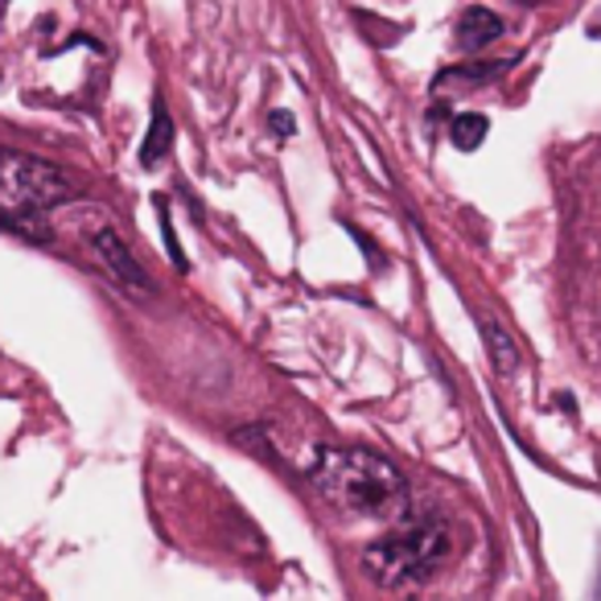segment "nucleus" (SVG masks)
Here are the masks:
<instances>
[{
    "label": "nucleus",
    "instance_id": "2",
    "mask_svg": "<svg viewBox=\"0 0 601 601\" xmlns=\"http://www.w3.org/2000/svg\"><path fill=\"white\" fill-rule=\"evenodd\" d=\"M449 527L437 520H404L396 523L383 539H371L363 548L367 572L380 581V586H416L428 581L433 572L449 560Z\"/></svg>",
    "mask_w": 601,
    "mask_h": 601
},
{
    "label": "nucleus",
    "instance_id": "8",
    "mask_svg": "<svg viewBox=\"0 0 601 601\" xmlns=\"http://www.w3.org/2000/svg\"><path fill=\"white\" fill-rule=\"evenodd\" d=\"M487 116H478V111H466V116H458V120H454V144H458V149H466V153H470V149H478V144L487 141Z\"/></svg>",
    "mask_w": 601,
    "mask_h": 601
},
{
    "label": "nucleus",
    "instance_id": "5",
    "mask_svg": "<svg viewBox=\"0 0 601 601\" xmlns=\"http://www.w3.org/2000/svg\"><path fill=\"white\" fill-rule=\"evenodd\" d=\"M503 33V21L491 13V9H466L458 21V42L466 50H482V46H491L494 37Z\"/></svg>",
    "mask_w": 601,
    "mask_h": 601
},
{
    "label": "nucleus",
    "instance_id": "3",
    "mask_svg": "<svg viewBox=\"0 0 601 601\" xmlns=\"http://www.w3.org/2000/svg\"><path fill=\"white\" fill-rule=\"evenodd\" d=\"M70 198H79V190L66 182L63 170H54L30 153L0 149V222L4 227H21L30 236H42L37 215H46Z\"/></svg>",
    "mask_w": 601,
    "mask_h": 601
},
{
    "label": "nucleus",
    "instance_id": "6",
    "mask_svg": "<svg viewBox=\"0 0 601 601\" xmlns=\"http://www.w3.org/2000/svg\"><path fill=\"white\" fill-rule=\"evenodd\" d=\"M174 149V120H170V108L165 99L153 103V124H149V136L141 144V165H157L161 157H170Z\"/></svg>",
    "mask_w": 601,
    "mask_h": 601
},
{
    "label": "nucleus",
    "instance_id": "4",
    "mask_svg": "<svg viewBox=\"0 0 601 601\" xmlns=\"http://www.w3.org/2000/svg\"><path fill=\"white\" fill-rule=\"evenodd\" d=\"M91 248H96V255L103 260V269L120 281V285L128 288V293H141V297H153V281H149V272L141 269V260L128 252V243L116 231H108V227H99L96 236H91Z\"/></svg>",
    "mask_w": 601,
    "mask_h": 601
},
{
    "label": "nucleus",
    "instance_id": "10",
    "mask_svg": "<svg viewBox=\"0 0 601 601\" xmlns=\"http://www.w3.org/2000/svg\"><path fill=\"white\" fill-rule=\"evenodd\" d=\"M297 128V120L288 116V111H272V132H281V136H288Z\"/></svg>",
    "mask_w": 601,
    "mask_h": 601
},
{
    "label": "nucleus",
    "instance_id": "9",
    "mask_svg": "<svg viewBox=\"0 0 601 601\" xmlns=\"http://www.w3.org/2000/svg\"><path fill=\"white\" fill-rule=\"evenodd\" d=\"M153 206H157V222H161V236H165V252H170V260H174V269L177 272H186L190 264H186V252H182V243H177L174 236V219H170V203L165 198H153Z\"/></svg>",
    "mask_w": 601,
    "mask_h": 601
},
{
    "label": "nucleus",
    "instance_id": "7",
    "mask_svg": "<svg viewBox=\"0 0 601 601\" xmlns=\"http://www.w3.org/2000/svg\"><path fill=\"white\" fill-rule=\"evenodd\" d=\"M482 330H487V350L494 354V367H499L503 375H511V371H515V363H520V354H515V342H511L503 326H494V321H482Z\"/></svg>",
    "mask_w": 601,
    "mask_h": 601
},
{
    "label": "nucleus",
    "instance_id": "1",
    "mask_svg": "<svg viewBox=\"0 0 601 601\" xmlns=\"http://www.w3.org/2000/svg\"><path fill=\"white\" fill-rule=\"evenodd\" d=\"M309 482L347 520L396 527L412 515L404 474L387 458L359 445H321L309 461Z\"/></svg>",
    "mask_w": 601,
    "mask_h": 601
}]
</instances>
